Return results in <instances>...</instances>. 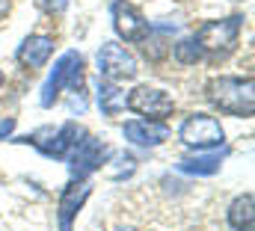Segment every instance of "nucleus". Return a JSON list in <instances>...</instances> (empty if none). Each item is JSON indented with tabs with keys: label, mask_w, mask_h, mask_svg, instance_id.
<instances>
[{
	"label": "nucleus",
	"mask_w": 255,
	"mask_h": 231,
	"mask_svg": "<svg viewBox=\"0 0 255 231\" xmlns=\"http://www.w3.org/2000/svg\"><path fill=\"white\" fill-rule=\"evenodd\" d=\"M0 86H3V71H0Z\"/></svg>",
	"instance_id": "aec40b11"
},
{
	"label": "nucleus",
	"mask_w": 255,
	"mask_h": 231,
	"mask_svg": "<svg viewBox=\"0 0 255 231\" xmlns=\"http://www.w3.org/2000/svg\"><path fill=\"white\" fill-rule=\"evenodd\" d=\"M98 74L101 80H110V83H122V80H133L136 77V59L130 51H125L119 42H104L101 51H98Z\"/></svg>",
	"instance_id": "423d86ee"
},
{
	"label": "nucleus",
	"mask_w": 255,
	"mask_h": 231,
	"mask_svg": "<svg viewBox=\"0 0 255 231\" xmlns=\"http://www.w3.org/2000/svg\"><path fill=\"white\" fill-rule=\"evenodd\" d=\"M208 101L226 116L250 118L255 110V92H253V77H214L208 83Z\"/></svg>",
	"instance_id": "f257e3e1"
},
{
	"label": "nucleus",
	"mask_w": 255,
	"mask_h": 231,
	"mask_svg": "<svg viewBox=\"0 0 255 231\" xmlns=\"http://www.w3.org/2000/svg\"><path fill=\"white\" fill-rule=\"evenodd\" d=\"M95 101H98V107H101V113H104V116H119L122 110H125V92H122L116 83L101 80V77H98Z\"/></svg>",
	"instance_id": "4468645a"
},
{
	"label": "nucleus",
	"mask_w": 255,
	"mask_h": 231,
	"mask_svg": "<svg viewBox=\"0 0 255 231\" xmlns=\"http://www.w3.org/2000/svg\"><path fill=\"white\" fill-rule=\"evenodd\" d=\"M229 226L235 231H255V199L253 193L238 196L229 205Z\"/></svg>",
	"instance_id": "ddd939ff"
},
{
	"label": "nucleus",
	"mask_w": 255,
	"mask_h": 231,
	"mask_svg": "<svg viewBox=\"0 0 255 231\" xmlns=\"http://www.w3.org/2000/svg\"><path fill=\"white\" fill-rule=\"evenodd\" d=\"M125 136L128 142L133 145H142V148H154L160 142L169 139V127L163 121H148V118H133V121H125Z\"/></svg>",
	"instance_id": "9d476101"
},
{
	"label": "nucleus",
	"mask_w": 255,
	"mask_h": 231,
	"mask_svg": "<svg viewBox=\"0 0 255 231\" xmlns=\"http://www.w3.org/2000/svg\"><path fill=\"white\" fill-rule=\"evenodd\" d=\"M220 166H223V154H196L178 163V169L187 175H217Z\"/></svg>",
	"instance_id": "2eb2a0df"
},
{
	"label": "nucleus",
	"mask_w": 255,
	"mask_h": 231,
	"mask_svg": "<svg viewBox=\"0 0 255 231\" xmlns=\"http://www.w3.org/2000/svg\"><path fill=\"white\" fill-rule=\"evenodd\" d=\"M107 157H110V148H107L101 139L83 136V139L71 148V154H68V172H71L74 181H86L95 169H101V166L107 163Z\"/></svg>",
	"instance_id": "0eeeda50"
},
{
	"label": "nucleus",
	"mask_w": 255,
	"mask_h": 231,
	"mask_svg": "<svg viewBox=\"0 0 255 231\" xmlns=\"http://www.w3.org/2000/svg\"><path fill=\"white\" fill-rule=\"evenodd\" d=\"M83 86V54L77 51H65L63 57L54 62L45 86H42V95H39V104L42 107H54L57 98L63 95L65 89L68 92H80Z\"/></svg>",
	"instance_id": "f03ea898"
},
{
	"label": "nucleus",
	"mask_w": 255,
	"mask_h": 231,
	"mask_svg": "<svg viewBox=\"0 0 255 231\" xmlns=\"http://www.w3.org/2000/svg\"><path fill=\"white\" fill-rule=\"evenodd\" d=\"M9 6H12V3H9V0H0V18H3V15H6V12H9Z\"/></svg>",
	"instance_id": "6ab92c4d"
},
{
	"label": "nucleus",
	"mask_w": 255,
	"mask_h": 231,
	"mask_svg": "<svg viewBox=\"0 0 255 231\" xmlns=\"http://www.w3.org/2000/svg\"><path fill=\"white\" fill-rule=\"evenodd\" d=\"M172 57H175V62H181V65H196L205 54H202V48L196 45V39L187 36V39H178V42L172 45Z\"/></svg>",
	"instance_id": "dca6fc26"
},
{
	"label": "nucleus",
	"mask_w": 255,
	"mask_h": 231,
	"mask_svg": "<svg viewBox=\"0 0 255 231\" xmlns=\"http://www.w3.org/2000/svg\"><path fill=\"white\" fill-rule=\"evenodd\" d=\"M241 24H244L241 15H232V18H223V21H208L196 30L193 39H196V45L202 48L205 57H226L238 45Z\"/></svg>",
	"instance_id": "7ed1b4c3"
},
{
	"label": "nucleus",
	"mask_w": 255,
	"mask_h": 231,
	"mask_svg": "<svg viewBox=\"0 0 255 231\" xmlns=\"http://www.w3.org/2000/svg\"><path fill=\"white\" fill-rule=\"evenodd\" d=\"M110 15H113V30L119 33V39H125V42H130V45H139V42L148 39L151 27H148L145 15H142L133 3L116 0V3L110 6Z\"/></svg>",
	"instance_id": "1a4fd4ad"
},
{
	"label": "nucleus",
	"mask_w": 255,
	"mask_h": 231,
	"mask_svg": "<svg viewBox=\"0 0 255 231\" xmlns=\"http://www.w3.org/2000/svg\"><path fill=\"white\" fill-rule=\"evenodd\" d=\"M89 193H92V187L86 181H74L60 193V208H57L60 211V231H71V223H74L77 211L83 208V202L89 199Z\"/></svg>",
	"instance_id": "9b49d317"
},
{
	"label": "nucleus",
	"mask_w": 255,
	"mask_h": 231,
	"mask_svg": "<svg viewBox=\"0 0 255 231\" xmlns=\"http://www.w3.org/2000/svg\"><path fill=\"white\" fill-rule=\"evenodd\" d=\"M48 139H42L39 133H27V136H21V139H15V142H27V145H36L45 157H54V160H63L71 154V148L80 142V136H86V130L77 124V121H65L60 130H51V127H45L42 130Z\"/></svg>",
	"instance_id": "39448f33"
},
{
	"label": "nucleus",
	"mask_w": 255,
	"mask_h": 231,
	"mask_svg": "<svg viewBox=\"0 0 255 231\" xmlns=\"http://www.w3.org/2000/svg\"><path fill=\"white\" fill-rule=\"evenodd\" d=\"M36 3H39V9H42V12H48V15H54V12H63V9H65V3H68V0H36Z\"/></svg>",
	"instance_id": "f3484780"
},
{
	"label": "nucleus",
	"mask_w": 255,
	"mask_h": 231,
	"mask_svg": "<svg viewBox=\"0 0 255 231\" xmlns=\"http://www.w3.org/2000/svg\"><path fill=\"white\" fill-rule=\"evenodd\" d=\"M15 130V118H0V139H6Z\"/></svg>",
	"instance_id": "a211bd4d"
},
{
	"label": "nucleus",
	"mask_w": 255,
	"mask_h": 231,
	"mask_svg": "<svg viewBox=\"0 0 255 231\" xmlns=\"http://www.w3.org/2000/svg\"><path fill=\"white\" fill-rule=\"evenodd\" d=\"M125 107L133 110L136 116H145L148 121H163L166 116L175 110V101L169 92L154 89V86H136L133 92H128Z\"/></svg>",
	"instance_id": "6e6552de"
},
{
	"label": "nucleus",
	"mask_w": 255,
	"mask_h": 231,
	"mask_svg": "<svg viewBox=\"0 0 255 231\" xmlns=\"http://www.w3.org/2000/svg\"><path fill=\"white\" fill-rule=\"evenodd\" d=\"M54 54V39L51 36H27L24 42H21V48H18V62L24 65V68H42L48 59Z\"/></svg>",
	"instance_id": "f8f14e48"
},
{
	"label": "nucleus",
	"mask_w": 255,
	"mask_h": 231,
	"mask_svg": "<svg viewBox=\"0 0 255 231\" xmlns=\"http://www.w3.org/2000/svg\"><path fill=\"white\" fill-rule=\"evenodd\" d=\"M178 136L184 145H190L196 151H208V148H220L226 142V130L223 124L208 113H193L181 121Z\"/></svg>",
	"instance_id": "20e7f679"
}]
</instances>
